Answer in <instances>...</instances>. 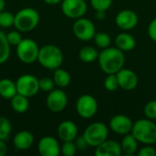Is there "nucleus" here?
Returning a JSON list of instances; mask_svg holds the SVG:
<instances>
[{"mask_svg": "<svg viewBox=\"0 0 156 156\" xmlns=\"http://www.w3.org/2000/svg\"><path fill=\"white\" fill-rule=\"evenodd\" d=\"M101 69L106 74H116L124 66L125 56L123 51L116 47L102 49L98 58Z\"/></svg>", "mask_w": 156, "mask_h": 156, "instance_id": "nucleus-1", "label": "nucleus"}, {"mask_svg": "<svg viewBox=\"0 0 156 156\" xmlns=\"http://www.w3.org/2000/svg\"><path fill=\"white\" fill-rule=\"evenodd\" d=\"M131 133L143 144L153 145L156 143V123L150 119H140L133 122Z\"/></svg>", "mask_w": 156, "mask_h": 156, "instance_id": "nucleus-2", "label": "nucleus"}, {"mask_svg": "<svg viewBox=\"0 0 156 156\" xmlns=\"http://www.w3.org/2000/svg\"><path fill=\"white\" fill-rule=\"evenodd\" d=\"M37 61L45 69L55 70L60 68L63 63V53L61 49L55 45H45L39 48Z\"/></svg>", "mask_w": 156, "mask_h": 156, "instance_id": "nucleus-3", "label": "nucleus"}, {"mask_svg": "<svg viewBox=\"0 0 156 156\" xmlns=\"http://www.w3.org/2000/svg\"><path fill=\"white\" fill-rule=\"evenodd\" d=\"M39 23V14L32 7L20 9L15 15V27L20 32H29L35 29Z\"/></svg>", "mask_w": 156, "mask_h": 156, "instance_id": "nucleus-4", "label": "nucleus"}, {"mask_svg": "<svg viewBox=\"0 0 156 156\" xmlns=\"http://www.w3.org/2000/svg\"><path fill=\"white\" fill-rule=\"evenodd\" d=\"M109 129L103 123L100 122H92L85 129L83 133V137L87 141L90 147H97L101 143L108 139Z\"/></svg>", "mask_w": 156, "mask_h": 156, "instance_id": "nucleus-5", "label": "nucleus"}, {"mask_svg": "<svg viewBox=\"0 0 156 156\" xmlns=\"http://www.w3.org/2000/svg\"><path fill=\"white\" fill-rule=\"evenodd\" d=\"M16 48V56L21 62L25 64H32L37 60L40 48L32 38H23Z\"/></svg>", "mask_w": 156, "mask_h": 156, "instance_id": "nucleus-6", "label": "nucleus"}, {"mask_svg": "<svg viewBox=\"0 0 156 156\" xmlns=\"http://www.w3.org/2000/svg\"><path fill=\"white\" fill-rule=\"evenodd\" d=\"M17 93L27 98L33 97L38 93L39 80L31 74L21 75L16 81Z\"/></svg>", "mask_w": 156, "mask_h": 156, "instance_id": "nucleus-7", "label": "nucleus"}, {"mask_svg": "<svg viewBox=\"0 0 156 156\" xmlns=\"http://www.w3.org/2000/svg\"><path fill=\"white\" fill-rule=\"evenodd\" d=\"M72 31L78 39L81 41H90V39H93L96 34V27L91 20L82 16L75 19Z\"/></svg>", "mask_w": 156, "mask_h": 156, "instance_id": "nucleus-8", "label": "nucleus"}, {"mask_svg": "<svg viewBox=\"0 0 156 156\" xmlns=\"http://www.w3.org/2000/svg\"><path fill=\"white\" fill-rule=\"evenodd\" d=\"M98 101L90 94L80 96L76 101L77 113L83 119L92 118L98 112Z\"/></svg>", "mask_w": 156, "mask_h": 156, "instance_id": "nucleus-9", "label": "nucleus"}, {"mask_svg": "<svg viewBox=\"0 0 156 156\" xmlns=\"http://www.w3.org/2000/svg\"><path fill=\"white\" fill-rule=\"evenodd\" d=\"M61 10L67 17L78 19L84 16L88 10V5L85 0H63Z\"/></svg>", "mask_w": 156, "mask_h": 156, "instance_id": "nucleus-10", "label": "nucleus"}, {"mask_svg": "<svg viewBox=\"0 0 156 156\" xmlns=\"http://www.w3.org/2000/svg\"><path fill=\"white\" fill-rule=\"evenodd\" d=\"M46 104L48 109L54 112L58 113L62 112L68 105V96L60 89H54L48 92Z\"/></svg>", "mask_w": 156, "mask_h": 156, "instance_id": "nucleus-11", "label": "nucleus"}, {"mask_svg": "<svg viewBox=\"0 0 156 156\" xmlns=\"http://www.w3.org/2000/svg\"><path fill=\"white\" fill-rule=\"evenodd\" d=\"M133 122L132 119L123 114H117L111 118L109 122L110 129L120 135H125L132 132Z\"/></svg>", "mask_w": 156, "mask_h": 156, "instance_id": "nucleus-12", "label": "nucleus"}, {"mask_svg": "<svg viewBox=\"0 0 156 156\" xmlns=\"http://www.w3.org/2000/svg\"><path fill=\"white\" fill-rule=\"evenodd\" d=\"M139 21L137 14L132 9H123L120 11L115 17L116 26L122 30H131L134 28Z\"/></svg>", "mask_w": 156, "mask_h": 156, "instance_id": "nucleus-13", "label": "nucleus"}, {"mask_svg": "<svg viewBox=\"0 0 156 156\" xmlns=\"http://www.w3.org/2000/svg\"><path fill=\"white\" fill-rule=\"evenodd\" d=\"M60 147L58 140L52 136H44L37 144V151L41 156H58Z\"/></svg>", "mask_w": 156, "mask_h": 156, "instance_id": "nucleus-14", "label": "nucleus"}, {"mask_svg": "<svg viewBox=\"0 0 156 156\" xmlns=\"http://www.w3.org/2000/svg\"><path fill=\"white\" fill-rule=\"evenodd\" d=\"M119 86L121 89L130 91L134 90L139 82V79L137 74L130 69L122 68L116 73Z\"/></svg>", "mask_w": 156, "mask_h": 156, "instance_id": "nucleus-15", "label": "nucleus"}, {"mask_svg": "<svg viewBox=\"0 0 156 156\" xmlns=\"http://www.w3.org/2000/svg\"><path fill=\"white\" fill-rule=\"evenodd\" d=\"M96 156H120L122 154L121 144L113 140H106L95 147Z\"/></svg>", "mask_w": 156, "mask_h": 156, "instance_id": "nucleus-16", "label": "nucleus"}, {"mask_svg": "<svg viewBox=\"0 0 156 156\" xmlns=\"http://www.w3.org/2000/svg\"><path fill=\"white\" fill-rule=\"evenodd\" d=\"M58 136L62 142L75 141L78 137V127L71 121H63L58 127Z\"/></svg>", "mask_w": 156, "mask_h": 156, "instance_id": "nucleus-17", "label": "nucleus"}, {"mask_svg": "<svg viewBox=\"0 0 156 156\" xmlns=\"http://www.w3.org/2000/svg\"><path fill=\"white\" fill-rule=\"evenodd\" d=\"M34 144V135L26 130L20 131L16 133L13 139L14 146L19 151L28 150Z\"/></svg>", "mask_w": 156, "mask_h": 156, "instance_id": "nucleus-18", "label": "nucleus"}, {"mask_svg": "<svg viewBox=\"0 0 156 156\" xmlns=\"http://www.w3.org/2000/svg\"><path fill=\"white\" fill-rule=\"evenodd\" d=\"M115 46L122 51H131L135 48L136 40L131 34L122 32L115 37Z\"/></svg>", "mask_w": 156, "mask_h": 156, "instance_id": "nucleus-19", "label": "nucleus"}, {"mask_svg": "<svg viewBox=\"0 0 156 156\" xmlns=\"http://www.w3.org/2000/svg\"><path fill=\"white\" fill-rule=\"evenodd\" d=\"M17 93L16 82L10 79L0 80V96L5 100H11Z\"/></svg>", "mask_w": 156, "mask_h": 156, "instance_id": "nucleus-20", "label": "nucleus"}, {"mask_svg": "<svg viewBox=\"0 0 156 156\" xmlns=\"http://www.w3.org/2000/svg\"><path fill=\"white\" fill-rule=\"evenodd\" d=\"M121 147H122V154L127 155H133L138 150V141L130 133L124 135L121 143Z\"/></svg>", "mask_w": 156, "mask_h": 156, "instance_id": "nucleus-21", "label": "nucleus"}, {"mask_svg": "<svg viewBox=\"0 0 156 156\" xmlns=\"http://www.w3.org/2000/svg\"><path fill=\"white\" fill-rule=\"evenodd\" d=\"M11 108L16 113H24L29 108V101L28 98L23 96L19 93H16L11 100H10Z\"/></svg>", "mask_w": 156, "mask_h": 156, "instance_id": "nucleus-22", "label": "nucleus"}, {"mask_svg": "<svg viewBox=\"0 0 156 156\" xmlns=\"http://www.w3.org/2000/svg\"><path fill=\"white\" fill-rule=\"evenodd\" d=\"M100 52L94 47L85 46L79 51V58L84 63H92L99 58Z\"/></svg>", "mask_w": 156, "mask_h": 156, "instance_id": "nucleus-23", "label": "nucleus"}, {"mask_svg": "<svg viewBox=\"0 0 156 156\" xmlns=\"http://www.w3.org/2000/svg\"><path fill=\"white\" fill-rule=\"evenodd\" d=\"M53 80H54L56 86L62 89V88H66L69 85V83L71 81V77H70V74L67 70L58 68L57 69L54 70Z\"/></svg>", "mask_w": 156, "mask_h": 156, "instance_id": "nucleus-24", "label": "nucleus"}, {"mask_svg": "<svg viewBox=\"0 0 156 156\" xmlns=\"http://www.w3.org/2000/svg\"><path fill=\"white\" fill-rule=\"evenodd\" d=\"M11 52V46L7 41L6 35L0 30V65L5 63Z\"/></svg>", "mask_w": 156, "mask_h": 156, "instance_id": "nucleus-25", "label": "nucleus"}, {"mask_svg": "<svg viewBox=\"0 0 156 156\" xmlns=\"http://www.w3.org/2000/svg\"><path fill=\"white\" fill-rule=\"evenodd\" d=\"M94 43L97 47H99L101 49H104V48H107L109 47H111V44H112V38L111 37L105 33V32H99V33H96L94 37Z\"/></svg>", "mask_w": 156, "mask_h": 156, "instance_id": "nucleus-26", "label": "nucleus"}, {"mask_svg": "<svg viewBox=\"0 0 156 156\" xmlns=\"http://www.w3.org/2000/svg\"><path fill=\"white\" fill-rule=\"evenodd\" d=\"M12 132L11 122L5 117H0V140L5 141Z\"/></svg>", "mask_w": 156, "mask_h": 156, "instance_id": "nucleus-27", "label": "nucleus"}, {"mask_svg": "<svg viewBox=\"0 0 156 156\" xmlns=\"http://www.w3.org/2000/svg\"><path fill=\"white\" fill-rule=\"evenodd\" d=\"M15 23V15L8 11L0 12V27H10L14 26Z\"/></svg>", "mask_w": 156, "mask_h": 156, "instance_id": "nucleus-28", "label": "nucleus"}, {"mask_svg": "<svg viewBox=\"0 0 156 156\" xmlns=\"http://www.w3.org/2000/svg\"><path fill=\"white\" fill-rule=\"evenodd\" d=\"M104 87L109 91H115L120 88L116 74H107L104 80Z\"/></svg>", "mask_w": 156, "mask_h": 156, "instance_id": "nucleus-29", "label": "nucleus"}, {"mask_svg": "<svg viewBox=\"0 0 156 156\" xmlns=\"http://www.w3.org/2000/svg\"><path fill=\"white\" fill-rule=\"evenodd\" d=\"M113 0H90V5L95 11H106L112 5Z\"/></svg>", "mask_w": 156, "mask_h": 156, "instance_id": "nucleus-30", "label": "nucleus"}, {"mask_svg": "<svg viewBox=\"0 0 156 156\" xmlns=\"http://www.w3.org/2000/svg\"><path fill=\"white\" fill-rule=\"evenodd\" d=\"M77 147L74 141L64 142L62 146L60 147V153L64 156H73L75 155L77 152Z\"/></svg>", "mask_w": 156, "mask_h": 156, "instance_id": "nucleus-31", "label": "nucleus"}, {"mask_svg": "<svg viewBox=\"0 0 156 156\" xmlns=\"http://www.w3.org/2000/svg\"><path fill=\"white\" fill-rule=\"evenodd\" d=\"M144 115L147 119L155 121L156 120V100L150 101L144 106Z\"/></svg>", "mask_w": 156, "mask_h": 156, "instance_id": "nucleus-32", "label": "nucleus"}, {"mask_svg": "<svg viewBox=\"0 0 156 156\" xmlns=\"http://www.w3.org/2000/svg\"><path fill=\"white\" fill-rule=\"evenodd\" d=\"M55 82L53 80V79L48 78V77H44L39 79V90H43L45 92H49L52 90L55 89Z\"/></svg>", "mask_w": 156, "mask_h": 156, "instance_id": "nucleus-33", "label": "nucleus"}, {"mask_svg": "<svg viewBox=\"0 0 156 156\" xmlns=\"http://www.w3.org/2000/svg\"><path fill=\"white\" fill-rule=\"evenodd\" d=\"M6 38H7V41L8 43L10 44V46H17L21 40L23 39L21 34H20V31H18L17 29L16 30H13V31H10L6 34Z\"/></svg>", "mask_w": 156, "mask_h": 156, "instance_id": "nucleus-34", "label": "nucleus"}, {"mask_svg": "<svg viewBox=\"0 0 156 156\" xmlns=\"http://www.w3.org/2000/svg\"><path fill=\"white\" fill-rule=\"evenodd\" d=\"M139 156H155L156 149H154L150 144H144L143 148H141L138 152Z\"/></svg>", "mask_w": 156, "mask_h": 156, "instance_id": "nucleus-35", "label": "nucleus"}, {"mask_svg": "<svg viewBox=\"0 0 156 156\" xmlns=\"http://www.w3.org/2000/svg\"><path fill=\"white\" fill-rule=\"evenodd\" d=\"M75 144H76L77 150H79V151H85L90 146L88 144L87 141L85 140V138L83 137V135L80 137H77L75 139Z\"/></svg>", "mask_w": 156, "mask_h": 156, "instance_id": "nucleus-36", "label": "nucleus"}, {"mask_svg": "<svg viewBox=\"0 0 156 156\" xmlns=\"http://www.w3.org/2000/svg\"><path fill=\"white\" fill-rule=\"evenodd\" d=\"M148 35L153 41L156 42V17L151 21L148 26Z\"/></svg>", "mask_w": 156, "mask_h": 156, "instance_id": "nucleus-37", "label": "nucleus"}, {"mask_svg": "<svg viewBox=\"0 0 156 156\" xmlns=\"http://www.w3.org/2000/svg\"><path fill=\"white\" fill-rule=\"evenodd\" d=\"M7 145L4 140H0V156H5L7 153Z\"/></svg>", "mask_w": 156, "mask_h": 156, "instance_id": "nucleus-38", "label": "nucleus"}, {"mask_svg": "<svg viewBox=\"0 0 156 156\" xmlns=\"http://www.w3.org/2000/svg\"><path fill=\"white\" fill-rule=\"evenodd\" d=\"M95 16L98 20H103L106 18V11H96Z\"/></svg>", "mask_w": 156, "mask_h": 156, "instance_id": "nucleus-39", "label": "nucleus"}, {"mask_svg": "<svg viewBox=\"0 0 156 156\" xmlns=\"http://www.w3.org/2000/svg\"><path fill=\"white\" fill-rule=\"evenodd\" d=\"M63 0H44V2L47 5H55L58 4H60Z\"/></svg>", "mask_w": 156, "mask_h": 156, "instance_id": "nucleus-40", "label": "nucleus"}, {"mask_svg": "<svg viewBox=\"0 0 156 156\" xmlns=\"http://www.w3.org/2000/svg\"><path fill=\"white\" fill-rule=\"evenodd\" d=\"M5 6V0H0V12L4 11Z\"/></svg>", "mask_w": 156, "mask_h": 156, "instance_id": "nucleus-41", "label": "nucleus"}]
</instances>
